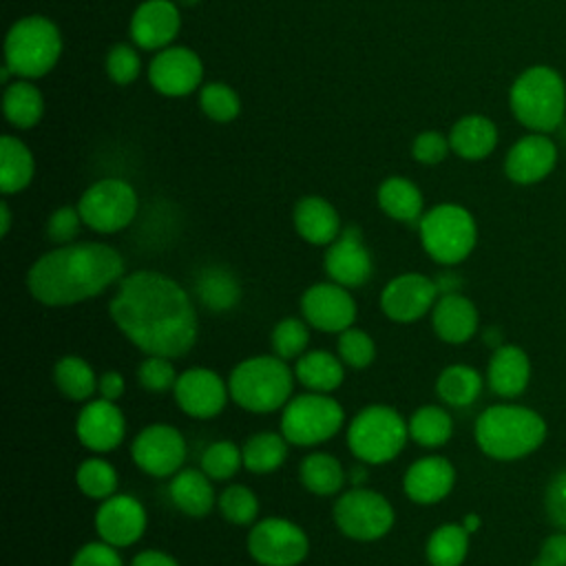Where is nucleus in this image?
Returning <instances> with one entry per match:
<instances>
[{
  "label": "nucleus",
  "mask_w": 566,
  "mask_h": 566,
  "mask_svg": "<svg viewBox=\"0 0 566 566\" xmlns=\"http://www.w3.org/2000/svg\"><path fill=\"white\" fill-rule=\"evenodd\" d=\"M108 316L124 338L146 356L181 358L199 336L192 294L168 274H124L108 303Z\"/></svg>",
  "instance_id": "1"
},
{
  "label": "nucleus",
  "mask_w": 566,
  "mask_h": 566,
  "mask_svg": "<svg viewBox=\"0 0 566 566\" xmlns=\"http://www.w3.org/2000/svg\"><path fill=\"white\" fill-rule=\"evenodd\" d=\"M124 256L102 241H73L38 256L27 272L29 294L49 307L77 305L124 279Z\"/></svg>",
  "instance_id": "2"
},
{
  "label": "nucleus",
  "mask_w": 566,
  "mask_h": 566,
  "mask_svg": "<svg viewBox=\"0 0 566 566\" xmlns=\"http://www.w3.org/2000/svg\"><path fill=\"white\" fill-rule=\"evenodd\" d=\"M475 442L493 460H520L546 438L544 418L522 405H491L475 420Z\"/></svg>",
  "instance_id": "3"
},
{
  "label": "nucleus",
  "mask_w": 566,
  "mask_h": 566,
  "mask_svg": "<svg viewBox=\"0 0 566 566\" xmlns=\"http://www.w3.org/2000/svg\"><path fill=\"white\" fill-rule=\"evenodd\" d=\"M294 369L274 354H256L239 360L230 376V400L250 413L281 411L294 391Z\"/></svg>",
  "instance_id": "4"
},
{
  "label": "nucleus",
  "mask_w": 566,
  "mask_h": 566,
  "mask_svg": "<svg viewBox=\"0 0 566 566\" xmlns=\"http://www.w3.org/2000/svg\"><path fill=\"white\" fill-rule=\"evenodd\" d=\"M509 108L528 133L557 130L566 117V82L548 64L524 69L509 88Z\"/></svg>",
  "instance_id": "5"
},
{
  "label": "nucleus",
  "mask_w": 566,
  "mask_h": 566,
  "mask_svg": "<svg viewBox=\"0 0 566 566\" xmlns=\"http://www.w3.org/2000/svg\"><path fill=\"white\" fill-rule=\"evenodd\" d=\"M345 440L358 462L378 467L402 453L409 440V424L405 416L389 405H367L349 420Z\"/></svg>",
  "instance_id": "6"
},
{
  "label": "nucleus",
  "mask_w": 566,
  "mask_h": 566,
  "mask_svg": "<svg viewBox=\"0 0 566 566\" xmlns=\"http://www.w3.org/2000/svg\"><path fill=\"white\" fill-rule=\"evenodd\" d=\"M62 55V35L44 15H24L11 24L4 38V64L15 77L38 80Z\"/></svg>",
  "instance_id": "7"
},
{
  "label": "nucleus",
  "mask_w": 566,
  "mask_h": 566,
  "mask_svg": "<svg viewBox=\"0 0 566 566\" xmlns=\"http://www.w3.org/2000/svg\"><path fill=\"white\" fill-rule=\"evenodd\" d=\"M418 234L424 252L440 265L462 263L478 243L475 219L460 203H438L424 210Z\"/></svg>",
  "instance_id": "8"
},
{
  "label": "nucleus",
  "mask_w": 566,
  "mask_h": 566,
  "mask_svg": "<svg viewBox=\"0 0 566 566\" xmlns=\"http://www.w3.org/2000/svg\"><path fill=\"white\" fill-rule=\"evenodd\" d=\"M345 424L343 405L332 394H296L281 409L279 431L294 447H318L332 440Z\"/></svg>",
  "instance_id": "9"
},
{
  "label": "nucleus",
  "mask_w": 566,
  "mask_h": 566,
  "mask_svg": "<svg viewBox=\"0 0 566 566\" xmlns=\"http://www.w3.org/2000/svg\"><path fill=\"white\" fill-rule=\"evenodd\" d=\"M332 520L345 537L376 542L394 528L396 511L382 493L367 486H349L334 502Z\"/></svg>",
  "instance_id": "10"
},
{
  "label": "nucleus",
  "mask_w": 566,
  "mask_h": 566,
  "mask_svg": "<svg viewBox=\"0 0 566 566\" xmlns=\"http://www.w3.org/2000/svg\"><path fill=\"white\" fill-rule=\"evenodd\" d=\"M137 208L139 199L135 188L119 177H104L91 184L77 201L84 226L99 234H115L128 228Z\"/></svg>",
  "instance_id": "11"
},
{
  "label": "nucleus",
  "mask_w": 566,
  "mask_h": 566,
  "mask_svg": "<svg viewBox=\"0 0 566 566\" xmlns=\"http://www.w3.org/2000/svg\"><path fill=\"white\" fill-rule=\"evenodd\" d=\"M245 546L259 566H298L310 553V537L296 522L270 515L250 526Z\"/></svg>",
  "instance_id": "12"
},
{
  "label": "nucleus",
  "mask_w": 566,
  "mask_h": 566,
  "mask_svg": "<svg viewBox=\"0 0 566 566\" xmlns=\"http://www.w3.org/2000/svg\"><path fill=\"white\" fill-rule=\"evenodd\" d=\"M188 444L184 433L168 422L146 424L130 442L135 467L150 478H172L184 469Z\"/></svg>",
  "instance_id": "13"
},
{
  "label": "nucleus",
  "mask_w": 566,
  "mask_h": 566,
  "mask_svg": "<svg viewBox=\"0 0 566 566\" xmlns=\"http://www.w3.org/2000/svg\"><path fill=\"white\" fill-rule=\"evenodd\" d=\"M356 314L358 305L352 290L329 279L312 283L301 294L303 321L323 334L345 332L356 323Z\"/></svg>",
  "instance_id": "14"
},
{
  "label": "nucleus",
  "mask_w": 566,
  "mask_h": 566,
  "mask_svg": "<svg viewBox=\"0 0 566 566\" xmlns=\"http://www.w3.org/2000/svg\"><path fill=\"white\" fill-rule=\"evenodd\" d=\"M440 292L433 279L422 272H402L385 283L380 292V310L394 323H416L431 314Z\"/></svg>",
  "instance_id": "15"
},
{
  "label": "nucleus",
  "mask_w": 566,
  "mask_h": 566,
  "mask_svg": "<svg viewBox=\"0 0 566 566\" xmlns=\"http://www.w3.org/2000/svg\"><path fill=\"white\" fill-rule=\"evenodd\" d=\"M172 396L186 416L195 420H210L226 409L230 389L228 380L217 371L208 367H188L177 376Z\"/></svg>",
  "instance_id": "16"
},
{
  "label": "nucleus",
  "mask_w": 566,
  "mask_h": 566,
  "mask_svg": "<svg viewBox=\"0 0 566 566\" xmlns=\"http://www.w3.org/2000/svg\"><path fill=\"white\" fill-rule=\"evenodd\" d=\"M95 533L102 542L115 548L137 544L148 526L144 504L130 493H115L99 502L95 511Z\"/></svg>",
  "instance_id": "17"
},
{
  "label": "nucleus",
  "mask_w": 566,
  "mask_h": 566,
  "mask_svg": "<svg viewBox=\"0 0 566 566\" xmlns=\"http://www.w3.org/2000/svg\"><path fill=\"white\" fill-rule=\"evenodd\" d=\"M323 268L329 281L349 290L365 285L374 274V259L356 226L343 228V232L325 248Z\"/></svg>",
  "instance_id": "18"
},
{
  "label": "nucleus",
  "mask_w": 566,
  "mask_h": 566,
  "mask_svg": "<svg viewBox=\"0 0 566 566\" xmlns=\"http://www.w3.org/2000/svg\"><path fill=\"white\" fill-rule=\"evenodd\" d=\"M75 436L80 444L93 453L115 451L126 436V418L117 402L106 398H91L82 402L75 418Z\"/></svg>",
  "instance_id": "19"
},
{
  "label": "nucleus",
  "mask_w": 566,
  "mask_h": 566,
  "mask_svg": "<svg viewBox=\"0 0 566 566\" xmlns=\"http://www.w3.org/2000/svg\"><path fill=\"white\" fill-rule=\"evenodd\" d=\"M203 80L201 57L188 46H166L148 64L150 86L166 97H184Z\"/></svg>",
  "instance_id": "20"
},
{
  "label": "nucleus",
  "mask_w": 566,
  "mask_h": 566,
  "mask_svg": "<svg viewBox=\"0 0 566 566\" xmlns=\"http://www.w3.org/2000/svg\"><path fill=\"white\" fill-rule=\"evenodd\" d=\"M557 166V144L546 133H526L515 139L504 157V175L517 186L546 179Z\"/></svg>",
  "instance_id": "21"
},
{
  "label": "nucleus",
  "mask_w": 566,
  "mask_h": 566,
  "mask_svg": "<svg viewBox=\"0 0 566 566\" xmlns=\"http://www.w3.org/2000/svg\"><path fill=\"white\" fill-rule=\"evenodd\" d=\"M181 29L179 4L172 0H144L130 18V38L144 51L170 46Z\"/></svg>",
  "instance_id": "22"
},
{
  "label": "nucleus",
  "mask_w": 566,
  "mask_h": 566,
  "mask_svg": "<svg viewBox=\"0 0 566 566\" xmlns=\"http://www.w3.org/2000/svg\"><path fill=\"white\" fill-rule=\"evenodd\" d=\"M455 484V467L444 455H422L402 475V491L416 504L442 502Z\"/></svg>",
  "instance_id": "23"
},
{
  "label": "nucleus",
  "mask_w": 566,
  "mask_h": 566,
  "mask_svg": "<svg viewBox=\"0 0 566 566\" xmlns=\"http://www.w3.org/2000/svg\"><path fill=\"white\" fill-rule=\"evenodd\" d=\"M478 307L462 292L440 294L431 310V327L442 343L462 345L478 332Z\"/></svg>",
  "instance_id": "24"
},
{
  "label": "nucleus",
  "mask_w": 566,
  "mask_h": 566,
  "mask_svg": "<svg viewBox=\"0 0 566 566\" xmlns=\"http://www.w3.org/2000/svg\"><path fill=\"white\" fill-rule=\"evenodd\" d=\"M292 221L296 234L310 245L327 248L343 232L336 208L318 195H307L298 199L292 212Z\"/></svg>",
  "instance_id": "25"
},
{
  "label": "nucleus",
  "mask_w": 566,
  "mask_h": 566,
  "mask_svg": "<svg viewBox=\"0 0 566 566\" xmlns=\"http://www.w3.org/2000/svg\"><path fill=\"white\" fill-rule=\"evenodd\" d=\"M531 380V360L517 345H500L493 349L486 367V385L495 396L515 398Z\"/></svg>",
  "instance_id": "26"
},
{
  "label": "nucleus",
  "mask_w": 566,
  "mask_h": 566,
  "mask_svg": "<svg viewBox=\"0 0 566 566\" xmlns=\"http://www.w3.org/2000/svg\"><path fill=\"white\" fill-rule=\"evenodd\" d=\"M195 301L214 314L230 312L239 305L243 287L239 276L226 265H206L197 272L192 281Z\"/></svg>",
  "instance_id": "27"
},
{
  "label": "nucleus",
  "mask_w": 566,
  "mask_h": 566,
  "mask_svg": "<svg viewBox=\"0 0 566 566\" xmlns=\"http://www.w3.org/2000/svg\"><path fill=\"white\" fill-rule=\"evenodd\" d=\"M447 137L451 144V153H455L458 157H462L467 161H480V159H486L495 150L500 133L491 117L471 113V115L460 117L451 126Z\"/></svg>",
  "instance_id": "28"
},
{
  "label": "nucleus",
  "mask_w": 566,
  "mask_h": 566,
  "mask_svg": "<svg viewBox=\"0 0 566 566\" xmlns=\"http://www.w3.org/2000/svg\"><path fill=\"white\" fill-rule=\"evenodd\" d=\"M168 493L172 504L188 517H206L217 506L212 480L195 467H184L170 478Z\"/></svg>",
  "instance_id": "29"
},
{
  "label": "nucleus",
  "mask_w": 566,
  "mask_h": 566,
  "mask_svg": "<svg viewBox=\"0 0 566 566\" xmlns=\"http://www.w3.org/2000/svg\"><path fill=\"white\" fill-rule=\"evenodd\" d=\"M294 378L307 391L332 394L345 380V363L327 349H307L294 360Z\"/></svg>",
  "instance_id": "30"
},
{
  "label": "nucleus",
  "mask_w": 566,
  "mask_h": 566,
  "mask_svg": "<svg viewBox=\"0 0 566 566\" xmlns=\"http://www.w3.org/2000/svg\"><path fill=\"white\" fill-rule=\"evenodd\" d=\"M378 206L380 210L394 219V221H402V223H418L420 217L424 214V199L420 188L409 181L407 177H387L380 186H378Z\"/></svg>",
  "instance_id": "31"
},
{
  "label": "nucleus",
  "mask_w": 566,
  "mask_h": 566,
  "mask_svg": "<svg viewBox=\"0 0 566 566\" xmlns=\"http://www.w3.org/2000/svg\"><path fill=\"white\" fill-rule=\"evenodd\" d=\"M298 480L305 486V491L321 497H329L343 493L347 484V471L343 469L336 455L325 451H312L298 464Z\"/></svg>",
  "instance_id": "32"
},
{
  "label": "nucleus",
  "mask_w": 566,
  "mask_h": 566,
  "mask_svg": "<svg viewBox=\"0 0 566 566\" xmlns=\"http://www.w3.org/2000/svg\"><path fill=\"white\" fill-rule=\"evenodd\" d=\"M2 111L13 128L27 130L42 119L44 97L35 84H31L24 77H18L15 82H9L4 88Z\"/></svg>",
  "instance_id": "33"
},
{
  "label": "nucleus",
  "mask_w": 566,
  "mask_h": 566,
  "mask_svg": "<svg viewBox=\"0 0 566 566\" xmlns=\"http://www.w3.org/2000/svg\"><path fill=\"white\" fill-rule=\"evenodd\" d=\"M35 172L33 153L13 135H2L0 139V190L4 195L22 192Z\"/></svg>",
  "instance_id": "34"
},
{
  "label": "nucleus",
  "mask_w": 566,
  "mask_h": 566,
  "mask_svg": "<svg viewBox=\"0 0 566 566\" xmlns=\"http://www.w3.org/2000/svg\"><path fill=\"white\" fill-rule=\"evenodd\" d=\"M97 374L86 358L66 354L53 365V382L57 391L73 402H88L97 394Z\"/></svg>",
  "instance_id": "35"
},
{
  "label": "nucleus",
  "mask_w": 566,
  "mask_h": 566,
  "mask_svg": "<svg viewBox=\"0 0 566 566\" xmlns=\"http://www.w3.org/2000/svg\"><path fill=\"white\" fill-rule=\"evenodd\" d=\"M484 387V378L478 369L464 363H453L444 367L436 378V396L449 407L473 405Z\"/></svg>",
  "instance_id": "36"
},
{
  "label": "nucleus",
  "mask_w": 566,
  "mask_h": 566,
  "mask_svg": "<svg viewBox=\"0 0 566 566\" xmlns=\"http://www.w3.org/2000/svg\"><path fill=\"white\" fill-rule=\"evenodd\" d=\"M290 442L281 431H256L252 433L241 451H243V469L254 475H268L283 467L287 458Z\"/></svg>",
  "instance_id": "37"
},
{
  "label": "nucleus",
  "mask_w": 566,
  "mask_h": 566,
  "mask_svg": "<svg viewBox=\"0 0 566 566\" xmlns=\"http://www.w3.org/2000/svg\"><path fill=\"white\" fill-rule=\"evenodd\" d=\"M469 533L462 524H440L431 531L424 544L429 566H462L469 553Z\"/></svg>",
  "instance_id": "38"
},
{
  "label": "nucleus",
  "mask_w": 566,
  "mask_h": 566,
  "mask_svg": "<svg viewBox=\"0 0 566 566\" xmlns=\"http://www.w3.org/2000/svg\"><path fill=\"white\" fill-rule=\"evenodd\" d=\"M407 424H409V438L424 449H438L447 444L453 433V420L449 411L440 405L418 407L409 416Z\"/></svg>",
  "instance_id": "39"
},
{
  "label": "nucleus",
  "mask_w": 566,
  "mask_h": 566,
  "mask_svg": "<svg viewBox=\"0 0 566 566\" xmlns=\"http://www.w3.org/2000/svg\"><path fill=\"white\" fill-rule=\"evenodd\" d=\"M75 484L86 497L102 502L117 493L119 475H117V469L106 458L95 453L91 458H84L77 464Z\"/></svg>",
  "instance_id": "40"
},
{
  "label": "nucleus",
  "mask_w": 566,
  "mask_h": 566,
  "mask_svg": "<svg viewBox=\"0 0 566 566\" xmlns=\"http://www.w3.org/2000/svg\"><path fill=\"white\" fill-rule=\"evenodd\" d=\"M243 467V451L232 440H214L210 442L199 460V469L212 482H226L239 473Z\"/></svg>",
  "instance_id": "41"
},
{
  "label": "nucleus",
  "mask_w": 566,
  "mask_h": 566,
  "mask_svg": "<svg viewBox=\"0 0 566 566\" xmlns=\"http://www.w3.org/2000/svg\"><path fill=\"white\" fill-rule=\"evenodd\" d=\"M217 509L234 526H252L259 520V497L245 484H228L217 495Z\"/></svg>",
  "instance_id": "42"
},
{
  "label": "nucleus",
  "mask_w": 566,
  "mask_h": 566,
  "mask_svg": "<svg viewBox=\"0 0 566 566\" xmlns=\"http://www.w3.org/2000/svg\"><path fill=\"white\" fill-rule=\"evenodd\" d=\"M270 343L274 356L283 360H296L310 347V325L303 318L285 316L272 327Z\"/></svg>",
  "instance_id": "43"
},
{
  "label": "nucleus",
  "mask_w": 566,
  "mask_h": 566,
  "mask_svg": "<svg viewBox=\"0 0 566 566\" xmlns=\"http://www.w3.org/2000/svg\"><path fill=\"white\" fill-rule=\"evenodd\" d=\"M199 106L212 122L228 124L241 111V99L237 91L223 82H210L199 88Z\"/></svg>",
  "instance_id": "44"
},
{
  "label": "nucleus",
  "mask_w": 566,
  "mask_h": 566,
  "mask_svg": "<svg viewBox=\"0 0 566 566\" xmlns=\"http://www.w3.org/2000/svg\"><path fill=\"white\" fill-rule=\"evenodd\" d=\"M336 354L345 363V367L367 369L376 358V343L365 329L352 325L338 334Z\"/></svg>",
  "instance_id": "45"
},
{
  "label": "nucleus",
  "mask_w": 566,
  "mask_h": 566,
  "mask_svg": "<svg viewBox=\"0 0 566 566\" xmlns=\"http://www.w3.org/2000/svg\"><path fill=\"white\" fill-rule=\"evenodd\" d=\"M137 382L150 394H164L175 387L177 382V369L172 365V358L166 356H144V360L137 365Z\"/></svg>",
  "instance_id": "46"
},
{
  "label": "nucleus",
  "mask_w": 566,
  "mask_h": 566,
  "mask_svg": "<svg viewBox=\"0 0 566 566\" xmlns=\"http://www.w3.org/2000/svg\"><path fill=\"white\" fill-rule=\"evenodd\" d=\"M106 75L115 82V84H130L139 77V71H142V57L137 53L135 46L130 44H115L108 49L106 53Z\"/></svg>",
  "instance_id": "47"
},
{
  "label": "nucleus",
  "mask_w": 566,
  "mask_h": 566,
  "mask_svg": "<svg viewBox=\"0 0 566 566\" xmlns=\"http://www.w3.org/2000/svg\"><path fill=\"white\" fill-rule=\"evenodd\" d=\"M82 226L84 221L77 206H60L46 219V237L55 245H66L77 239Z\"/></svg>",
  "instance_id": "48"
},
{
  "label": "nucleus",
  "mask_w": 566,
  "mask_h": 566,
  "mask_svg": "<svg viewBox=\"0 0 566 566\" xmlns=\"http://www.w3.org/2000/svg\"><path fill=\"white\" fill-rule=\"evenodd\" d=\"M449 150H451L449 137H444L438 130H422L416 135L413 144H411L413 159L424 166H436V164L444 161Z\"/></svg>",
  "instance_id": "49"
},
{
  "label": "nucleus",
  "mask_w": 566,
  "mask_h": 566,
  "mask_svg": "<svg viewBox=\"0 0 566 566\" xmlns=\"http://www.w3.org/2000/svg\"><path fill=\"white\" fill-rule=\"evenodd\" d=\"M117 551L119 548H115L102 539L86 542L71 557V566H124Z\"/></svg>",
  "instance_id": "50"
},
{
  "label": "nucleus",
  "mask_w": 566,
  "mask_h": 566,
  "mask_svg": "<svg viewBox=\"0 0 566 566\" xmlns=\"http://www.w3.org/2000/svg\"><path fill=\"white\" fill-rule=\"evenodd\" d=\"M546 515L553 526L566 531V471H559L546 486Z\"/></svg>",
  "instance_id": "51"
},
{
  "label": "nucleus",
  "mask_w": 566,
  "mask_h": 566,
  "mask_svg": "<svg viewBox=\"0 0 566 566\" xmlns=\"http://www.w3.org/2000/svg\"><path fill=\"white\" fill-rule=\"evenodd\" d=\"M531 566H566V531L548 535Z\"/></svg>",
  "instance_id": "52"
},
{
  "label": "nucleus",
  "mask_w": 566,
  "mask_h": 566,
  "mask_svg": "<svg viewBox=\"0 0 566 566\" xmlns=\"http://www.w3.org/2000/svg\"><path fill=\"white\" fill-rule=\"evenodd\" d=\"M124 391H126V380L119 371L108 369V371L99 374V378H97V396L99 398L117 402L124 396Z\"/></svg>",
  "instance_id": "53"
},
{
  "label": "nucleus",
  "mask_w": 566,
  "mask_h": 566,
  "mask_svg": "<svg viewBox=\"0 0 566 566\" xmlns=\"http://www.w3.org/2000/svg\"><path fill=\"white\" fill-rule=\"evenodd\" d=\"M130 566H181L170 553L159 551V548H146L139 551L133 559Z\"/></svg>",
  "instance_id": "54"
},
{
  "label": "nucleus",
  "mask_w": 566,
  "mask_h": 566,
  "mask_svg": "<svg viewBox=\"0 0 566 566\" xmlns=\"http://www.w3.org/2000/svg\"><path fill=\"white\" fill-rule=\"evenodd\" d=\"M433 281H436L440 294H453V292H460V287H462V279L453 272H442Z\"/></svg>",
  "instance_id": "55"
},
{
  "label": "nucleus",
  "mask_w": 566,
  "mask_h": 566,
  "mask_svg": "<svg viewBox=\"0 0 566 566\" xmlns=\"http://www.w3.org/2000/svg\"><path fill=\"white\" fill-rule=\"evenodd\" d=\"M367 467H369V464L360 462V464H356V467H352V469L347 471V482H349V486H365V482H367V478H369Z\"/></svg>",
  "instance_id": "56"
},
{
  "label": "nucleus",
  "mask_w": 566,
  "mask_h": 566,
  "mask_svg": "<svg viewBox=\"0 0 566 566\" xmlns=\"http://www.w3.org/2000/svg\"><path fill=\"white\" fill-rule=\"evenodd\" d=\"M11 230V210H9V203L2 201L0 203V234L7 237Z\"/></svg>",
  "instance_id": "57"
},
{
  "label": "nucleus",
  "mask_w": 566,
  "mask_h": 566,
  "mask_svg": "<svg viewBox=\"0 0 566 566\" xmlns=\"http://www.w3.org/2000/svg\"><path fill=\"white\" fill-rule=\"evenodd\" d=\"M462 526H464V531L469 533V535H473L480 526H482V520H480V515L478 513H467L464 517H462V522H460Z\"/></svg>",
  "instance_id": "58"
},
{
  "label": "nucleus",
  "mask_w": 566,
  "mask_h": 566,
  "mask_svg": "<svg viewBox=\"0 0 566 566\" xmlns=\"http://www.w3.org/2000/svg\"><path fill=\"white\" fill-rule=\"evenodd\" d=\"M484 343H486L489 347H493V349L500 347V345H504L500 329H497V327H486V332H484Z\"/></svg>",
  "instance_id": "59"
},
{
  "label": "nucleus",
  "mask_w": 566,
  "mask_h": 566,
  "mask_svg": "<svg viewBox=\"0 0 566 566\" xmlns=\"http://www.w3.org/2000/svg\"><path fill=\"white\" fill-rule=\"evenodd\" d=\"M175 4H179V7H192V4H197L199 0H172Z\"/></svg>",
  "instance_id": "60"
}]
</instances>
